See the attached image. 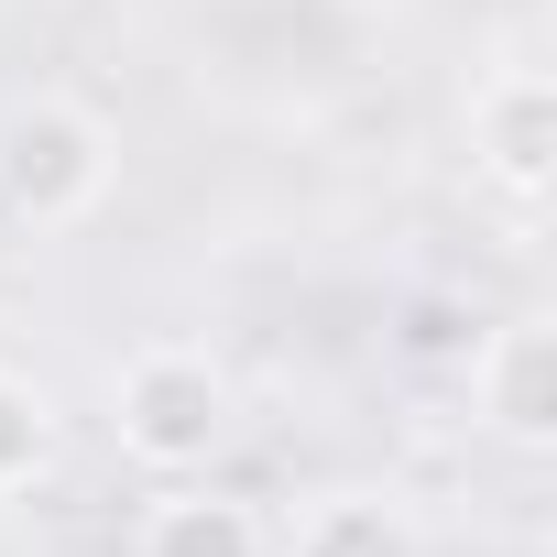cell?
<instances>
[{"mask_svg": "<svg viewBox=\"0 0 557 557\" xmlns=\"http://www.w3.org/2000/svg\"><path fill=\"white\" fill-rule=\"evenodd\" d=\"M121 175V132L88 99H12L0 110V219L12 230H77Z\"/></svg>", "mask_w": 557, "mask_h": 557, "instance_id": "cell-2", "label": "cell"}, {"mask_svg": "<svg viewBox=\"0 0 557 557\" xmlns=\"http://www.w3.org/2000/svg\"><path fill=\"white\" fill-rule=\"evenodd\" d=\"M143 557H262V524L230 492H164L143 513Z\"/></svg>", "mask_w": 557, "mask_h": 557, "instance_id": "cell-6", "label": "cell"}, {"mask_svg": "<svg viewBox=\"0 0 557 557\" xmlns=\"http://www.w3.org/2000/svg\"><path fill=\"white\" fill-rule=\"evenodd\" d=\"M285 557H416V524L394 492H318L285 535Z\"/></svg>", "mask_w": 557, "mask_h": 557, "instance_id": "cell-5", "label": "cell"}, {"mask_svg": "<svg viewBox=\"0 0 557 557\" xmlns=\"http://www.w3.org/2000/svg\"><path fill=\"white\" fill-rule=\"evenodd\" d=\"M470 416L503 448H546L557 437V329L546 318H503L470 350Z\"/></svg>", "mask_w": 557, "mask_h": 557, "instance_id": "cell-4", "label": "cell"}, {"mask_svg": "<svg viewBox=\"0 0 557 557\" xmlns=\"http://www.w3.org/2000/svg\"><path fill=\"white\" fill-rule=\"evenodd\" d=\"M55 470V394L23 383V372H0V503L34 492Z\"/></svg>", "mask_w": 557, "mask_h": 557, "instance_id": "cell-7", "label": "cell"}, {"mask_svg": "<svg viewBox=\"0 0 557 557\" xmlns=\"http://www.w3.org/2000/svg\"><path fill=\"white\" fill-rule=\"evenodd\" d=\"M470 175L503 208H535L557 175V77L546 66H492L470 88Z\"/></svg>", "mask_w": 557, "mask_h": 557, "instance_id": "cell-3", "label": "cell"}, {"mask_svg": "<svg viewBox=\"0 0 557 557\" xmlns=\"http://www.w3.org/2000/svg\"><path fill=\"white\" fill-rule=\"evenodd\" d=\"M230 437H240V394H230V372H219L208 350L153 339V350H132V361L110 372V448H121L132 470H153V481H208Z\"/></svg>", "mask_w": 557, "mask_h": 557, "instance_id": "cell-1", "label": "cell"}]
</instances>
